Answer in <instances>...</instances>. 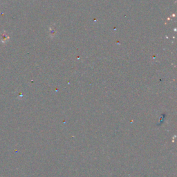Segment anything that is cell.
<instances>
[{"instance_id":"6da1fadb","label":"cell","mask_w":177,"mask_h":177,"mask_svg":"<svg viewBox=\"0 0 177 177\" xmlns=\"http://www.w3.org/2000/svg\"><path fill=\"white\" fill-rule=\"evenodd\" d=\"M8 39H9V37H8V35L5 34V33L2 35V36H1V42H3V43L6 42V41H7Z\"/></svg>"}]
</instances>
